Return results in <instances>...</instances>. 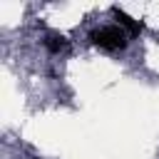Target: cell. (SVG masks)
Here are the masks:
<instances>
[{"instance_id":"1","label":"cell","mask_w":159,"mask_h":159,"mask_svg":"<svg viewBox=\"0 0 159 159\" xmlns=\"http://www.w3.org/2000/svg\"><path fill=\"white\" fill-rule=\"evenodd\" d=\"M89 40H92L97 47H102V50L117 52V50H124V47H127V42H129V32L122 30L119 25H107V27L94 30Z\"/></svg>"},{"instance_id":"2","label":"cell","mask_w":159,"mask_h":159,"mask_svg":"<svg viewBox=\"0 0 159 159\" xmlns=\"http://www.w3.org/2000/svg\"><path fill=\"white\" fill-rule=\"evenodd\" d=\"M112 15L117 17V22H119V27H122V30H127L129 35H139V32H142V22H137L134 17H129V15H127L124 10H119L117 5L112 7Z\"/></svg>"},{"instance_id":"3","label":"cell","mask_w":159,"mask_h":159,"mask_svg":"<svg viewBox=\"0 0 159 159\" xmlns=\"http://www.w3.org/2000/svg\"><path fill=\"white\" fill-rule=\"evenodd\" d=\"M45 45H47V50H50V52H60V50H65V47H67V40H65V35L50 32V35L45 37Z\"/></svg>"}]
</instances>
